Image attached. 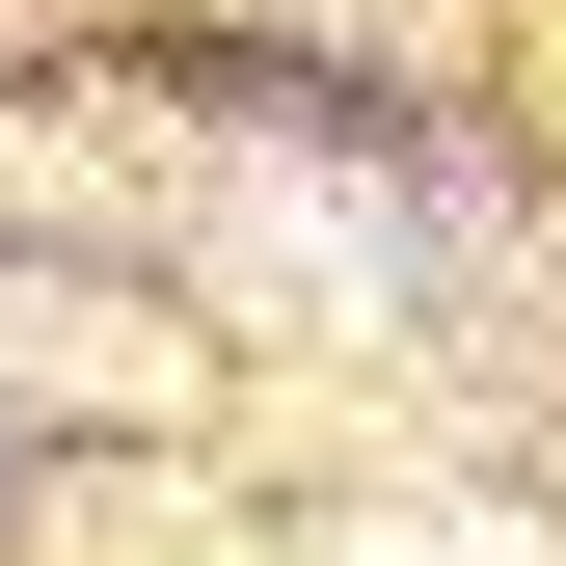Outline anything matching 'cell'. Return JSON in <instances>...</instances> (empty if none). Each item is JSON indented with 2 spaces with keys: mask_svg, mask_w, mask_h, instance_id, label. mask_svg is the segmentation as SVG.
Returning a JSON list of instances; mask_svg holds the SVG:
<instances>
[{
  "mask_svg": "<svg viewBox=\"0 0 566 566\" xmlns=\"http://www.w3.org/2000/svg\"><path fill=\"white\" fill-rule=\"evenodd\" d=\"M378 566H513V539H378Z\"/></svg>",
  "mask_w": 566,
  "mask_h": 566,
  "instance_id": "1",
  "label": "cell"
}]
</instances>
